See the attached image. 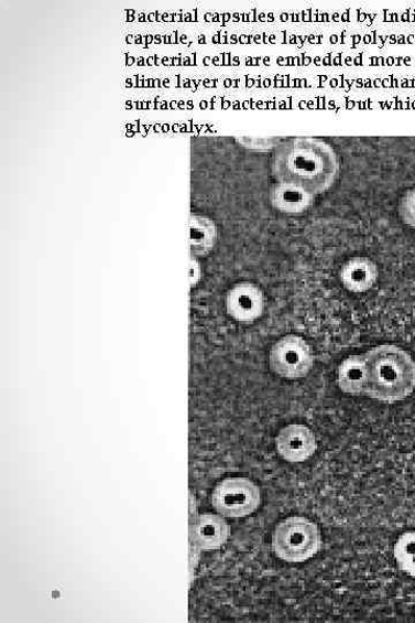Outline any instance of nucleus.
Returning a JSON list of instances; mask_svg holds the SVG:
<instances>
[{"mask_svg":"<svg viewBox=\"0 0 415 623\" xmlns=\"http://www.w3.org/2000/svg\"><path fill=\"white\" fill-rule=\"evenodd\" d=\"M340 165L332 146L314 137L291 138L274 151L272 172L277 183L297 185L313 195L328 192L337 182Z\"/></svg>","mask_w":415,"mask_h":623,"instance_id":"nucleus-1","label":"nucleus"},{"mask_svg":"<svg viewBox=\"0 0 415 623\" xmlns=\"http://www.w3.org/2000/svg\"><path fill=\"white\" fill-rule=\"evenodd\" d=\"M369 383L365 394L384 404L404 401L415 389V363L402 347L383 344L364 354Z\"/></svg>","mask_w":415,"mask_h":623,"instance_id":"nucleus-2","label":"nucleus"},{"mask_svg":"<svg viewBox=\"0 0 415 623\" xmlns=\"http://www.w3.org/2000/svg\"><path fill=\"white\" fill-rule=\"evenodd\" d=\"M273 551L286 562H305L320 551L319 527L303 516H291L279 523L273 534Z\"/></svg>","mask_w":415,"mask_h":623,"instance_id":"nucleus-3","label":"nucleus"},{"mask_svg":"<svg viewBox=\"0 0 415 623\" xmlns=\"http://www.w3.org/2000/svg\"><path fill=\"white\" fill-rule=\"evenodd\" d=\"M260 490L248 479H228L211 494L214 509L223 517L239 518L254 513L260 505Z\"/></svg>","mask_w":415,"mask_h":623,"instance_id":"nucleus-4","label":"nucleus"},{"mask_svg":"<svg viewBox=\"0 0 415 623\" xmlns=\"http://www.w3.org/2000/svg\"><path fill=\"white\" fill-rule=\"evenodd\" d=\"M271 367L281 378L298 380L308 376L314 366L312 346L301 336L280 339L271 352Z\"/></svg>","mask_w":415,"mask_h":623,"instance_id":"nucleus-5","label":"nucleus"},{"mask_svg":"<svg viewBox=\"0 0 415 623\" xmlns=\"http://www.w3.org/2000/svg\"><path fill=\"white\" fill-rule=\"evenodd\" d=\"M277 452L290 463H302L310 459L317 450L314 432L302 423H291L276 439Z\"/></svg>","mask_w":415,"mask_h":623,"instance_id":"nucleus-6","label":"nucleus"},{"mask_svg":"<svg viewBox=\"0 0 415 623\" xmlns=\"http://www.w3.org/2000/svg\"><path fill=\"white\" fill-rule=\"evenodd\" d=\"M264 309L262 291L253 283L243 282L233 287L227 297L229 315L241 323H251L259 319Z\"/></svg>","mask_w":415,"mask_h":623,"instance_id":"nucleus-7","label":"nucleus"},{"mask_svg":"<svg viewBox=\"0 0 415 623\" xmlns=\"http://www.w3.org/2000/svg\"><path fill=\"white\" fill-rule=\"evenodd\" d=\"M378 278L376 264L365 257L351 258L339 270L341 284L353 293L368 292L375 286Z\"/></svg>","mask_w":415,"mask_h":623,"instance_id":"nucleus-8","label":"nucleus"},{"mask_svg":"<svg viewBox=\"0 0 415 623\" xmlns=\"http://www.w3.org/2000/svg\"><path fill=\"white\" fill-rule=\"evenodd\" d=\"M314 198L308 191L288 183H277L271 191L273 207L286 215L304 214L313 206Z\"/></svg>","mask_w":415,"mask_h":623,"instance_id":"nucleus-9","label":"nucleus"},{"mask_svg":"<svg viewBox=\"0 0 415 623\" xmlns=\"http://www.w3.org/2000/svg\"><path fill=\"white\" fill-rule=\"evenodd\" d=\"M228 537L229 526L222 515L206 513L194 527V541L206 551L222 547Z\"/></svg>","mask_w":415,"mask_h":623,"instance_id":"nucleus-10","label":"nucleus"},{"mask_svg":"<svg viewBox=\"0 0 415 623\" xmlns=\"http://www.w3.org/2000/svg\"><path fill=\"white\" fill-rule=\"evenodd\" d=\"M368 383L369 373L364 355L350 356L339 365L337 384L341 391L350 395L365 394Z\"/></svg>","mask_w":415,"mask_h":623,"instance_id":"nucleus-11","label":"nucleus"},{"mask_svg":"<svg viewBox=\"0 0 415 623\" xmlns=\"http://www.w3.org/2000/svg\"><path fill=\"white\" fill-rule=\"evenodd\" d=\"M217 240L215 223L207 217L194 215L190 221V247L195 256H206Z\"/></svg>","mask_w":415,"mask_h":623,"instance_id":"nucleus-12","label":"nucleus"},{"mask_svg":"<svg viewBox=\"0 0 415 623\" xmlns=\"http://www.w3.org/2000/svg\"><path fill=\"white\" fill-rule=\"evenodd\" d=\"M394 555L405 574L415 579V531H407L398 538Z\"/></svg>","mask_w":415,"mask_h":623,"instance_id":"nucleus-13","label":"nucleus"},{"mask_svg":"<svg viewBox=\"0 0 415 623\" xmlns=\"http://www.w3.org/2000/svg\"><path fill=\"white\" fill-rule=\"evenodd\" d=\"M398 210L403 223L407 227L415 229V187L404 192Z\"/></svg>","mask_w":415,"mask_h":623,"instance_id":"nucleus-14","label":"nucleus"}]
</instances>
